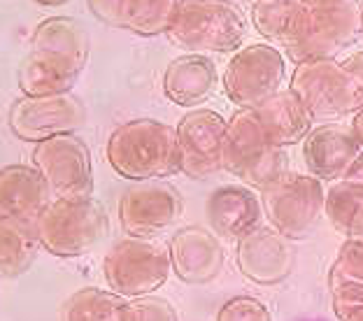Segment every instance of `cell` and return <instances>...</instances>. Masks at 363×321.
<instances>
[{
	"label": "cell",
	"instance_id": "23",
	"mask_svg": "<svg viewBox=\"0 0 363 321\" xmlns=\"http://www.w3.org/2000/svg\"><path fill=\"white\" fill-rule=\"evenodd\" d=\"M324 210L328 221L345 237H363V186L337 179L326 191Z\"/></svg>",
	"mask_w": 363,
	"mask_h": 321
},
{
	"label": "cell",
	"instance_id": "16",
	"mask_svg": "<svg viewBox=\"0 0 363 321\" xmlns=\"http://www.w3.org/2000/svg\"><path fill=\"white\" fill-rule=\"evenodd\" d=\"M361 154V145L352 126L324 123L303 137V159L310 175L317 179H342Z\"/></svg>",
	"mask_w": 363,
	"mask_h": 321
},
{
	"label": "cell",
	"instance_id": "28",
	"mask_svg": "<svg viewBox=\"0 0 363 321\" xmlns=\"http://www.w3.org/2000/svg\"><path fill=\"white\" fill-rule=\"evenodd\" d=\"M121 321H179V317L170 300L147 293L123 303Z\"/></svg>",
	"mask_w": 363,
	"mask_h": 321
},
{
	"label": "cell",
	"instance_id": "3",
	"mask_svg": "<svg viewBox=\"0 0 363 321\" xmlns=\"http://www.w3.org/2000/svg\"><path fill=\"white\" fill-rule=\"evenodd\" d=\"M166 35L189 52H233L245 38V19L233 0H179Z\"/></svg>",
	"mask_w": 363,
	"mask_h": 321
},
{
	"label": "cell",
	"instance_id": "20",
	"mask_svg": "<svg viewBox=\"0 0 363 321\" xmlns=\"http://www.w3.org/2000/svg\"><path fill=\"white\" fill-rule=\"evenodd\" d=\"M266 135L279 147L303 142V137L312 130V114L308 112L298 96L291 89H279L266 103L254 107Z\"/></svg>",
	"mask_w": 363,
	"mask_h": 321
},
{
	"label": "cell",
	"instance_id": "34",
	"mask_svg": "<svg viewBox=\"0 0 363 321\" xmlns=\"http://www.w3.org/2000/svg\"><path fill=\"white\" fill-rule=\"evenodd\" d=\"M342 179H350V182H357L363 186V150L361 154L357 156V161L352 163V168L347 170V175H345Z\"/></svg>",
	"mask_w": 363,
	"mask_h": 321
},
{
	"label": "cell",
	"instance_id": "9",
	"mask_svg": "<svg viewBox=\"0 0 363 321\" xmlns=\"http://www.w3.org/2000/svg\"><path fill=\"white\" fill-rule=\"evenodd\" d=\"M289 89L308 107L312 119H331L359 110L350 75L333 59L296 63Z\"/></svg>",
	"mask_w": 363,
	"mask_h": 321
},
{
	"label": "cell",
	"instance_id": "5",
	"mask_svg": "<svg viewBox=\"0 0 363 321\" xmlns=\"http://www.w3.org/2000/svg\"><path fill=\"white\" fill-rule=\"evenodd\" d=\"M286 152L266 135L254 110H238L226 126L224 170L247 186L263 188L284 172Z\"/></svg>",
	"mask_w": 363,
	"mask_h": 321
},
{
	"label": "cell",
	"instance_id": "14",
	"mask_svg": "<svg viewBox=\"0 0 363 321\" xmlns=\"http://www.w3.org/2000/svg\"><path fill=\"white\" fill-rule=\"evenodd\" d=\"M235 261L240 273L252 282L279 284L294 270V247L275 226H257L235 240Z\"/></svg>",
	"mask_w": 363,
	"mask_h": 321
},
{
	"label": "cell",
	"instance_id": "38",
	"mask_svg": "<svg viewBox=\"0 0 363 321\" xmlns=\"http://www.w3.org/2000/svg\"><path fill=\"white\" fill-rule=\"evenodd\" d=\"M305 3H317V0H305Z\"/></svg>",
	"mask_w": 363,
	"mask_h": 321
},
{
	"label": "cell",
	"instance_id": "39",
	"mask_svg": "<svg viewBox=\"0 0 363 321\" xmlns=\"http://www.w3.org/2000/svg\"><path fill=\"white\" fill-rule=\"evenodd\" d=\"M310 321H319V319H310Z\"/></svg>",
	"mask_w": 363,
	"mask_h": 321
},
{
	"label": "cell",
	"instance_id": "7",
	"mask_svg": "<svg viewBox=\"0 0 363 321\" xmlns=\"http://www.w3.org/2000/svg\"><path fill=\"white\" fill-rule=\"evenodd\" d=\"M103 273L117 295L138 298L166 284L172 273L170 254L152 237H123L105 254Z\"/></svg>",
	"mask_w": 363,
	"mask_h": 321
},
{
	"label": "cell",
	"instance_id": "36",
	"mask_svg": "<svg viewBox=\"0 0 363 321\" xmlns=\"http://www.w3.org/2000/svg\"><path fill=\"white\" fill-rule=\"evenodd\" d=\"M35 3L45 5V7H61L65 3H70V0H35Z\"/></svg>",
	"mask_w": 363,
	"mask_h": 321
},
{
	"label": "cell",
	"instance_id": "10",
	"mask_svg": "<svg viewBox=\"0 0 363 321\" xmlns=\"http://www.w3.org/2000/svg\"><path fill=\"white\" fill-rule=\"evenodd\" d=\"M10 128L26 142H43L47 137L75 133L84 126L86 107L70 91L47 96H21L10 107Z\"/></svg>",
	"mask_w": 363,
	"mask_h": 321
},
{
	"label": "cell",
	"instance_id": "11",
	"mask_svg": "<svg viewBox=\"0 0 363 321\" xmlns=\"http://www.w3.org/2000/svg\"><path fill=\"white\" fill-rule=\"evenodd\" d=\"M282 79L284 56L270 45H250L233 54L224 75V86L240 110H254L279 91Z\"/></svg>",
	"mask_w": 363,
	"mask_h": 321
},
{
	"label": "cell",
	"instance_id": "37",
	"mask_svg": "<svg viewBox=\"0 0 363 321\" xmlns=\"http://www.w3.org/2000/svg\"><path fill=\"white\" fill-rule=\"evenodd\" d=\"M342 321H363V308H359V310H354V312H350L347 317H345Z\"/></svg>",
	"mask_w": 363,
	"mask_h": 321
},
{
	"label": "cell",
	"instance_id": "17",
	"mask_svg": "<svg viewBox=\"0 0 363 321\" xmlns=\"http://www.w3.org/2000/svg\"><path fill=\"white\" fill-rule=\"evenodd\" d=\"M49 205V186L35 166L14 163L0 170V219L35 226Z\"/></svg>",
	"mask_w": 363,
	"mask_h": 321
},
{
	"label": "cell",
	"instance_id": "1",
	"mask_svg": "<svg viewBox=\"0 0 363 321\" xmlns=\"http://www.w3.org/2000/svg\"><path fill=\"white\" fill-rule=\"evenodd\" d=\"M105 156L114 172L145 182L179 172L177 128L156 119H133L112 130Z\"/></svg>",
	"mask_w": 363,
	"mask_h": 321
},
{
	"label": "cell",
	"instance_id": "32",
	"mask_svg": "<svg viewBox=\"0 0 363 321\" xmlns=\"http://www.w3.org/2000/svg\"><path fill=\"white\" fill-rule=\"evenodd\" d=\"M89 10L96 19H101L107 26L121 28V3L123 0H86Z\"/></svg>",
	"mask_w": 363,
	"mask_h": 321
},
{
	"label": "cell",
	"instance_id": "13",
	"mask_svg": "<svg viewBox=\"0 0 363 321\" xmlns=\"http://www.w3.org/2000/svg\"><path fill=\"white\" fill-rule=\"evenodd\" d=\"M182 196L172 184L145 179L128 186L119 198L121 228L133 237H152L179 219Z\"/></svg>",
	"mask_w": 363,
	"mask_h": 321
},
{
	"label": "cell",
	"instance_id": "24",
	"mask_svg": "<svg viewBox=\"0 0 363 321\" xmlns=\"http://www.w3.org/2000/svg\"><path fill=\"white\" fill-rule=\"evenodd\" d=\"M38 249L40 240L35 226L0 219V277H16L26 273L38 257Z\"/></svg>",
	"mask_w": 363,
	"mask_h": 321
},
{
	"label": "cell",
	"instance_id": "30",
	"mask_svg": "<svg viewBox=\"0 0 363 321\" xmlns=\"http://www.w3.org/2000/svg\"><path fill=\"white\" fill-rule=\"evenodd\" d=\"M217 321H272L270 310L252 295H235L217 312Z\"/></svg>",
	"mask_w": 363,
	"mask_h": 321
},
{
	"label": "cell",
	"instance_id": "18",
	"mask_svg": "<svg viewBox=\"0 0 363 321\" xmlns=\"http://www.w3.org/2000/svg\"><path fill=\"white\" fill-rule=\"evenodd\" d=\"M205 214L212 226L214 235H221L224 240H240L252 228L261 226L263 203L252 186H221L210 193L205 203Z\"/></svg>",
	"mask_w": 363,
	"mask_h": 321
},
{
	"label": "cell",
	"instance_id": "25",
	"mask_svg": "<svg viewBox=\"0 0 363 321\" xmlns=\"http://www.w3.org/2000/svg\"><path fill=\"white\" fill-rule=\"evenodd\" d=\"M177 5L179 0H123L121 28L145 38L163 35L175 19Z\"/></svg>",
	"mask_w": 363,
	"mask_h": 321
},
{
	"label": "cell",
	"instance_id": "12",
	"mask_svg": "<svg viewBox=\"0 0 363 321\" xmlns=\"http://www.w3.org/2000/svg\"><path fill=\"white\" fill-rule=\"evenodd\" d=\"M226 126L219 112L194 110L177 123L179 172L194 179H208L224 168Z\"/></svg>",
	"mask_w": 363,
	"mask_h": 321
},
{
	"label": "cell",
	"instance_id": "8",
	"mask_svg": "<svg viewBox=\"0 0 363 321\" xmlns=\"http://www.w3.org/2000/svg\"><path fill=\"white\" fill-rule=\"evenodd\" d=\"M33 166L56 198H86L94 191V166L84 140L65 133L47 137L33 150Z\"/></svg>",
	"mask_w": 363,
	"mask_h": 321
},
{
	"label": "cell",
	"instance_id": "27",
	"mask_svg": "<svg viewBox=\"0 0 363 321\" xmlns=\"http://www.w3.org/2000/svg\"><path fill=\"white\" fill-rule=\"evenodd\" d=\"M121 295L86 286L70 295L61 308V321H121Z\"/></svg>",
	"mask_w": 363,
	"mask_h": 321
},
{
	"label": "cell",
	"instance_id": "6",
	"mask_svg": "<svg viewBox=\"0 0 363 321\" xmlns=\"http://www.w3.org/2000/svg\"><path fill=\"white\" fill-rule=\"evenodd\" d=\"M324 186L315 175L284 170L268 186L261 188L263 212L279 233L289 240L308 237L324 214Z\"/></svg>",
	"mask_w": 363,
	"mask_h": 321
},
{
	"label": "cell",
	"instance_id": "31",
	"mask_svg": "<svg viewBox=\"0 0 363 321\" xmlns=\"http://www.w3.org/2000/svg\"><path fill=\"white\" fill-rule=\"evenodd\" d=\"M331 273L363 282V237H345Z\"/></svg>",
	"mask_w": 363,
	"mask_h": 321
},
{
	"label": "cell",
	"instance_id": "2",
	"mask_svg": "<svg viewBox=\"0 0 363 321\" xmlns=\"http://www.w3.org/2000/svg\"><path fill=\"white\" fill-rule=\"evenodd\" d=\"M363 30V10L357 0H317L305 3L291 40L284 45L289 59L301 63L333 59Z\"/></svg>",
	"mask_w": 363,
	"mask_h": 321
},
{
	"label": "cell",
	"instance_id": "29",
	"mask_svg": "<svg viewBox=\"0 0 363 321\" xmlns=\"http://www.w3.org/2000/svg\"><path fill=\"white\" fill-rule=\"evenodd\" d=\"M328 289H331L333 312L340 321L347 317L350 312L363 308V282L328 273Z\"/></svg>",
	"mask_w": 363,
	"mask_h": 321
},
{
	"label": "cell",
	"instance_id": "19",
	"mask_svg": "<svg viewBox=\"0 0 363 321\" xmlns=\"http://www.w3.org/2000/svg\"><path fill=\"white\" fill-rule=\"evenodd\" d=\"M84 65L52 49H30L16 72L23 96H47L70 91Z\"/></svg>",
	"mask_w": 363,
	"mask_h": 321
},
{
	"label": "cell",
	"instance_id": "21",
	"mask_svg": "<svg viewBox=\"0 0 363 321\" xmlns=\"http://www.w3.org/2000/svg\"><path fill=\"white\" fill-rule=\"evenodd\" d=\"M217 84V68L201 54H186L170 61L163 72V91L177 105H198Z\"/></svg>",
	"mask_w": 363,
	"mask_h": 321
},
{
	"label": "cell",
	"instance_id": "35",
	"mask_svg": "<svg viewBox=\"0 0 363 321\" xmlns=\"http://www.w3.org/2000/svg\"><path fill=\"white\" fill-rule=\"evenodd\" d=\"M352 130H354V135H357L361 150H363V107L357 112V117H354V121H352Z\"/></svg>",
	"mask_w": 363,
	"mask_h": 321
},
{
	"label": "cell",
	"instance_id": "26",
	"mask_svg": "<svg viewBox=\"0 0 363 321\" xmlns=\"http://www.w3.org/2000/svg\"><path fill=\"white\" fill-rule=\"evenodd\" d=\"M303 7L305 0H257L252 10V21L263 38L286 45L298 26Z\"/></svg>",
	"mask_w": 363,
	"mask_h": 321
},
{
	"label": "cell",
	"instance_id": "15",
	"mask_svg": "<svg viewBox=\"0 0 363 321\" xmlns=\"http://www.w3.org/2000/svg\"><path fill=\"white\" fill-rule=\"evenodd\" d=\"M172 273L186 284H208L224 270L226 254L219 237L203 226H184L168 242Z\"/></svg>",
	"mask_w": 363,
	"mask_h": 321
},
{
	"label": "cell",
	"instance_id": "4",
	"mask_svg": "<svg viewBox=\"0 0 363 321\" xmlns=\"http://www.w3.org/2000/svg\"><path fill=\"white\" fill-rule=\"evenodd\" d=\"M38 240L54 257H79L110 233V217L91 196L56 198L35 224Z\"/></svg>",
	"mask_w": 363,
	"mask_h": 321
},
{
	"label": "cell",
	"instance_id": "33",
	"mask_svg": "<svg viewBox=\"0 0 363 321\" xmlns=\"http://www.w3.org/2000/svg\"><path fill=\"white\" fill-rule=\"evenodd\" d=\"M342 68L350 75V81L354 86V96H357V105L361 110V107H363V52L352 54L350 59H345Z\"/></svg>",
	"mask_w": 363,
	"mask_h": 321
},
{
	"label": "cell",
	"instance_id": "22",
	"mask_svg": "<svg viewBox=\"0 0 363 321\" xmlns=\"http://www.w3.org/2000/svg\"><path fill=\"white\" fill-rule=\"evenodd\" d=\"M30 49H52L86 65L89 35L84 26L72 16H52L40 21L30 35Z\"/></svg>",
	"mask_w": 363,
	"mask_h": 321
}]
</instances>
